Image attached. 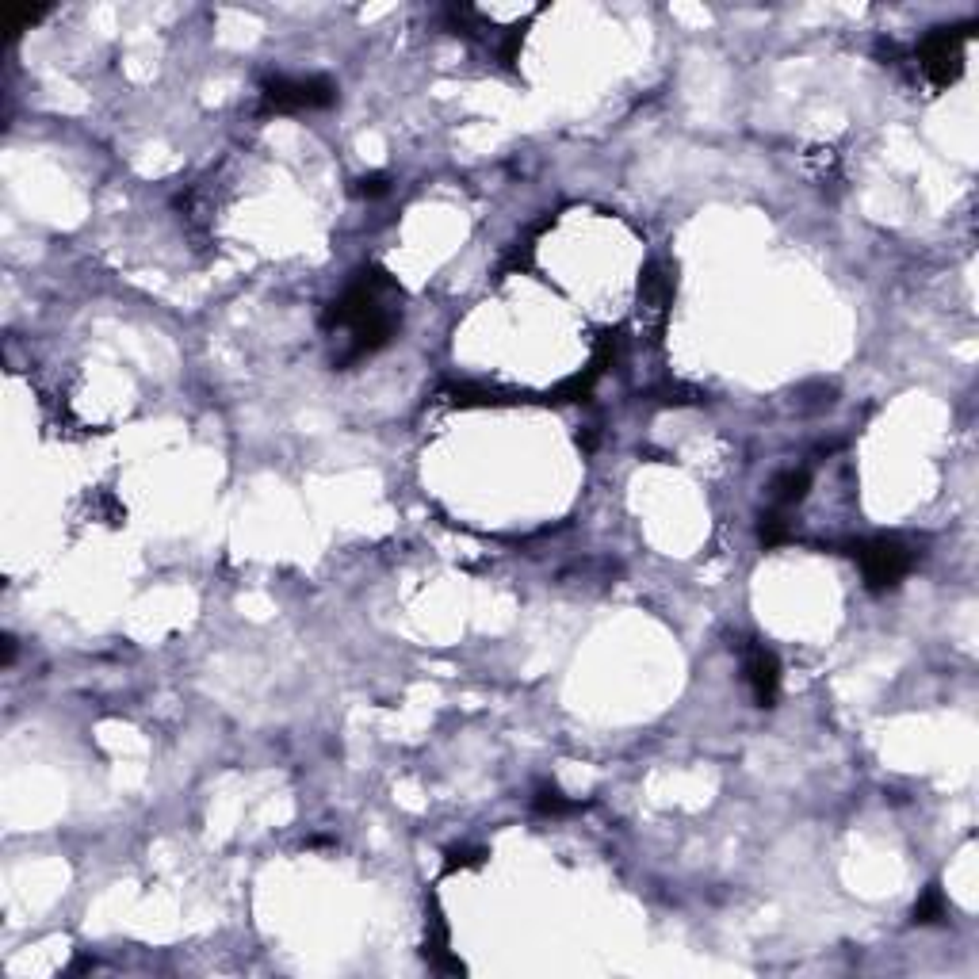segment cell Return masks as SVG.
<instances>
[{
    "label": "cell",
    "mask_w": 979,
    "mask_h": 979,
    "mask_svg": "<svg viewBox=\"0 0 979 979\" xmlns=\"http://www.w3.org/2000/svg\"><path fill=\"white\" fill-rule=\"evenodd\" d=\"M398 326H402V287L383 264L356 268L345 291L322 314V329L333 337V368L349 371L371 360L398 337Z\"/></svg>",
    "instance_id": "cell-1"
},
{
    "label": "cell",
    "mask_w": 979,
    "mask_h": 979,
    "mask_svg": "<svg viewBox=\"0 0 979 979\" xmlns=\"http://www.w3.org/2000/svg\"><path fill=\"white\" fill-rule=\"evenodd\" d=\"M976 23H960V27H930L911 50V62L918 77L930 88H949L960 81L964 73V46L972 39Z\"/></svg>",
    "instance_id": "cell-2"
},
{
    "label": "cell",
    "mask_w": 979,
    "mask_h": 979,
    "mask_svg": "<svg viewBox=\"0 0 979 979\" xmlns=\"http://www.w3.org/2000/svg\"><path fill=\"white\" fill-rule=\"evenodd\" d=\"M341 100V88L326 73H306V77H264L261 85V111L264 115H303V111H326Z\"/></svg>",
    "instance_id": "cell-3"
},
{
    "label": "cell",
    "mask_w": 979,
    "mask_h": 979,
    "mask_svg": "<svg viewBox=\"0 0 979 979\" xmlns=\"http://www.w3.org/2000/svg\"><path fill=\"white\" fill-rule=\"evenodd\" d=\"M846 555L861 563L865 586H869L872 593H888V589H895L914 570V563H918L914 547L907 544V540H899V536L853 540V544H846Z\"/></svg>",
    "instance_id": "cell-4"
},
{
    "label": "cell",
    "mask_w": 979,
    "mask_h": 979,
    "mask_svg": "<svg viewBox=\"0 0 979 979\" xmlns=\"http://www.w3.org/2000/svg\"><path fill=\"white\" fill-rule=\"evenodd\" d=\"M677 295V268H670L666 261H651L639 276V314L643 322L651 326V341L658 345L662 333H666V318H670V306Z\"/></svg>",
    "instance_id": "cell-5"
},
{
    "label": "cell",
    "mask_w": 979,
    "mask_h": 979,
    "mask_svg": "<svg viewBox=\"0 0 979 979\" xmlns=\"http://www.w3.org/2000/svg\"><path fill=\"white\" fill-rule=\"evenodd\" d=\"M742 677L758 708H773L781 697V662L765 643H742Z\"/></svg>",
    "instance_id": "cell-6"
},
{
    "label": "cell",
    "mask_w": 979,
    "mask_h": 979,
    "mask_svg": "<svg viewBox=\"0 0 979 979\" xmlns=\"http://www.w3.org/2000/svg\"><path fill=\"white\" fill-rule=\"evenodd\" d=\"M448 941H452V934H448V922H444V914H440V907H436V899H429V922H425V960L433 964V968H440V972H452V976H463L467 972V964L459 957H452V949H448Z\"/></svg>",
    "instance_id": "cell-7"
},
{
    "label": "cell",
    "mask_w": 979,
    "mask_h": 979,
    "mask_svg": "<svg viewBox=\"0 0 979 979\" xmlns=\"http://www.w3.org/2000/svg\"><path fill=\"white\" fill-rule=\"evenodd\" d=\"M807 490H811V471L807 467H788V471H781L777 479L769 482V505L792 513L807 498Z\"/></svg>",
    "instance_id": "cell-8"
},
{
    "label": "cell",
    "mask_w": 979,
    "mask_h": 979,
    "mask_svg": "<svg viewBox=\"0 0 979 979\" xmlns=\"http://www.w3.org/2000/svg\"><path fill=\"white\" fill-rule=\"evenodd\" d=\"M440 398L456 410H486V406H509L517 402L513 394H501L494 387H475V383H456V387H444Z\"/></svg>",
    "instance_id": "cell-9"
},
{
    "label": "cell",
    "mask_w": 979,
    "mask_h": 979,
    "mask_svg": "<svg viewBox=\"0 0 979 979\" xmlns=\"http://www.w3.org/2000/svg\"><path fill=\"white\" fill-rule=\"evenodd\" d=\"M605 371L597 368V364H586L582 371H574L570 379H563L555 391L547 394L551 402H589L593 398V387H597V379H601Z\"/></svg>",
    "instance_id": "cell-10"
},
{
    "label": "cell",
    "mask_w": 979,
    "mask_h": 979,
    "mask_svg": "<svg viewBox=\"0 0 979 979\" xmlns=\"http://www.w3.org/2000/svg\"><path fill=\"white\" fill-rule=\"evenodd\" d=\"M532 807H536V815H547V819H563V815H578V811H586L589 804H582V800H566L559 788H551V784H540V788H536V796H532Z\"/></svg>",
    "instance_id": "cell-11"
},
{
    "label": "cell",
    "mask_w": 979,
    "mask_h": 979,
    "mask_svg": "<svg viewBox=\"0 0 979 979\" xmlns=\"http://www.w3.org/2000/svg\"><path fill=\"white\" fill-rule=\"evenodd\" d=\"M758 540H762L765 547H781L792 540V521H788L784 509H773V505H769L762 517H758Z\"/></svg>",
    "instance_id": "cell-12"
},
{
    "label": "cell",
    "mask_w": 979,
    "mask_h": 979,
    "mask_svg": "<svg viewBox=\"0 0 979 979\" xmlns=\"http://www.w3.org/2000/svg\"><path fill=\"white\" fill-rule=\"evenodd\" d=\"M945 914H949L945 892H941V884H930L926 892L918 895V903H914V922L918 926H937V922H945Z\"/></svg>",
    "instance_id": "cell-13"
},
{
    "label": "cell",
    "mask_w": 979,
    "mask_h": 979,
    "mask_svg": "<svg viewBox=\"0 0 979 979\" xmlns=\"http://www.w3.org/2000/svg\"><path fill=\"white\" fill-rule=\"evenodd\" d=\"M651 402H658V406H697V402H704V394L689 383H662L651 391Z\"/></svg>",
    "instance_id": "cell-14"
},
{
    "label": "cell",
    "mask_w": 979,
    "mask_h": 979,
    "mask_svg": "<svg viewBox=\"0 0 979 979\" xmlns=\"http://www.w3.org/2000/svg\"><path fill=\"white\" fill-rule=\"evenodd\" d=\"M352 192L360 199H379V196H387L391 192V176L387 173H368V176H360L356 184H352Z\"/></svg>",
    "instance_id": "cell-15"
},
{
    "label": "cell",
    "mask_w": 979,
    "mask_h": 979,
    "mask_svg": "<svg viewBox=\"0 0 979 979\" xmlns=\"http://www.w3.org/2000/svg\"><path fill=\"white\" fill-rule=\"evenodd\" d=\"M490 853L486 849H448V861H444V872H459V869H479Z\"/></svg>",
    "instance_id": "cell-16"
},
{
    "label": "cell",
    "mask_w": 979,
    "mask_h": 979,
    "mask_svg": "<svg viewBox=\"0 0 979 979\" xmlns=\"http://www.w3.org/2000/svg\"><path fill=\"white\" fill-rule=\"evenodd\" d=\"M43 16H46V8H23V12H8V16H4V20H8L4 27H8L12 35H20V31H27V27H35Z\"/></svg>",
    "instance_id": "cell-17"
},
{
    "label": "cell",
    "mask_w": 979,
    "mask_h": 979,
    "mask_svg": "<svg viewBox=\"0 0 979 979\" xmlns=\"http://www.w3.org/2000/svg\"><path fill=\"white\" fill-rule=\"evenodd\" d=\"M12 662H16V639L4 635V666H12Z\"/></svg>",
    "instance_id": "cell-18"
},
{
    "label": "cell",
    "mask_w": 979,
    "mask_h": 979,
    "mask_svg": "<svg viewBox=\"0 0 979 979\" xmlns=\"http://www.w3.org/2000/svg\"><path fill=\"white\" fill-rule=\"evenodd\" d=\"M88 968H96V960L77 957V960H73V964H69V968H66V972H69V976H73V972H88Z\"/></svg>",
    "instance_id": "cell-19"
}]
</instances>
